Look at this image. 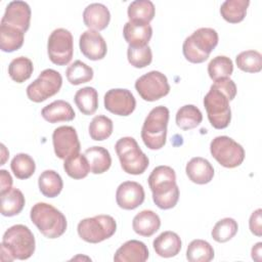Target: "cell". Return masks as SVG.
I'll list each match as a JSON object with an SVG mask.
<instances>
[{
    "instance_id": "1",
    "label": "cell",
    "mask_w": 262,
    "mask_h": 262,
    "mask_svg": "<svg viewBox=\"0 0 262 262\" xmlns=\"http://www.w3.org/2000/svg\"><path fill=\"white\" fill-rule=\"evenodd\" d=\"M236 95V85L230 78L215 81L204 97L208 120L215 129L228 127L231 121L229 101Z\"/></svg>"
},
{
    "instance_id": "2",
    "label": "cell",
    "mask_w": 262,
    "mask_h": 262,
    "mask_svg": "<svg viewBox=\"0 0 262 262\" xmlns=\"http://www.w3.org/2000/svg\"><path fill=\"white\" fill-rule=\"evenodd\" d=\"M147 180L157 207L169 210L176 206L179 200V188L174 169L165 165L158 166L151 171Z\"/></svg>"
},
{
    "instance_id": "3",
    "label": "cell",
    "mask_w": 262,
    "mask_h": 262,
    "mask_svg": "<svg viewBox=\"0 0 262 262\" xmlns=\"http://www.w3.org/2000/svg\"><path fill=\"white\" fill-rule=\"evenodd\" d=\"M36 242L31 229L24 224L9 227L3 234L1 243V260H27L35 252Z\"/></svg>"
},
{
    "instance_id": "4",
    "label": "cell",
    "mask_w": 262,
    "mask_h": 262,
    "mask_svg": "<svg viewBox=\"0 0 262 262\" xmlns=\"http://www.w3.org/2000/svg\"><path fill=\"white\" fill-rule=\"evenodd\" d=\"M30 218L38 230L47 238L61 236L68 227L66 216L47 203L35 204L31 209Z\"/></svg>"
},
{
    "instance_id": "5",
    "label": "cell",
    "mask_w": 262,
    "mask_h": 262,
    "mask_svg": "<svg viewBox=\"0 0 262 262\" xmlns=\"http://www.w3.org/2000/svg\"><path fill=\"white\" fill-rule=\"evenodd\" d=\"M218 33L212 28H200L186 37L182 52L186 60L192 63H202L208 59L210 53L218 44Z\"/></svg>"
},
{
    "instance_id": "6",
    "label": "cell",
    "mask_w": 262,
    "mask_h": 262,
    "mask_svg": "<svg viewBox=\"0 0 262 262\" xmlns=\"http://www.w3.org/2000/svg\"><path fill=\"white\" fill-rule=\"evenodd\" d=\"M169 116L170 112L164 105L154 107L146 116L141 128V138L149 149H161L166 144Z\"/></svg>"
},
{
    "instance_id": "7",
    "label": "cell",
    "mask_w": 262,
    "mask_h": 262,
    "mask_svg": "<svg viewBox=\"0 0 262 262\" xmlns=\"http://www.w3.org/2000/svg\"><path fill=\"white\" fill-rule=\"evenodd\" d=\"M115 149L124 172L131 175H139L147 169L149 160L133 137L120 138L115 144Z\"/></svg>"
},
{
    "instance_id": "8",
    "label": "cell",
    "mask_w": 262,
    "mask_h": 262,
    "mask_svg": "<svg viewBox=\"0 0 262 262\" xmlns=\"http://www.w3.org/2000/svg\"><path fill=\"white\" fill-rule=\"evenodd\" d=\"M117 230V222L110 215H96L81 220L77 231L79 236L90 244H98L112 237Z\"/></svg>"
},
{
    "instance_id": "9",
    "label": "cell",
    "mask_w": 262,
    "mask_h": 262,
    "mask_svg": "<svg viewBox=\"0 0 262 262\" xmlns=\"http://www.w3.org/2000/svg\"><path fill=\"white\" fill-rule=\"evenodd\" d=\"M212 157L225 168L238 167L245 160V149L232 138L222 135L215 137L210 143Z\"/></svg>"
},
{
    "instance_id": "10",
    "label": "cell",
    "mask_w": 262,
    "mask_h": 262,
    "mask_svg": "<svg viewBox=\"0 0 262 262\" xmlns=\"http://www.w3.org/2000/svg\"><path fill=\"white\" fill-rule=\"evenodd\" d=\"M61 85V75L53 69H46L27 87V96L34 102H42L58 93Z\"/></svg>"
},
{
    "instance_id": "11",
    "label": "cell",
    "mask_w": 262,
    "mask_h": 262,
    "mask_svg": "<svg viewBox=\"0 0 262 262\" xmlns=\"http://www.w3.org/2000/svg\"><path fill=\"white\" fill-rule=\"evenodd\" d=\"M48 57L54 64H68L74 54V41L72 33L63 28L52 31L47 42Z\"/></svg>"
},
{
    "instance_id": "12",
    "label": "cell",
    "mask_w": 262,
    "mask_h": 262,
    "mask_svg": "<svg viewBox=\"0 0 262 262\" xmlns=\"http://www.w3.org/2000/svg\"><path fill=\"white\" fill-rule=\"evenodd\" d=\"M135 89L145 101H156L170 92L167 77L159 71H150L135 81Z\"/></svg>"
},
{
    "instance_id": "13",
    "label": "cell",
    "mask_w": 262,
    "mask_h": 262,
    "mask_svg": "<svg viewBox=\"0 0 262 262\" xmlns=\"http://www.w3.org/2000/svg\"><path fill=\"white\" fill-rule=\"evenodd\" d=\"M52 143L56 157L61 160L78 155L81 148L77 131L72 126H60L54 129Z\"/></svg>"
},
{
    "instance_id": "14",
    "label": "cell",
    "mask_w": 262,
    "mask_h": 262,
    "mask_svg": "<svg viewBox=\"0 0 262 262\" xmlns=\"http://www.w3.org/2000/svg\"><path fill=\"white\" fill-rule=\"evenodd\" d=\"M104 107L117 116L127 117L136 107V100L130 90L124 88L110 89L103 97Z\"/></svg>"
},
{
    "instance_id": "15",
    "label": "cell",
    "mask_w": 262,
    "mask_h": 262,
    "mask_svg": "<svg viewBox=\"0 0 262 262\" xmlns=\"http://www.w3.org/2000/svg\"><path fill=\"white\" fill-rule=\"evenodd\" d=\"M31 14L30 5L27 2L20 0L11 1L5 8L0 25H6L26 33L30 28Z\"/></svg>"
},
{
    "instance_id": "16",
    "label": "cell",
    "mask_w": 262,
    "mask_h": 262,
    "mask_svg": "<svg viewBox=\"0 0 262 262\" xmlns=\"http://www.w3.org/2000/svg\"><path fill=\"white\" fill-rule=\"evenodd\" d=\"M145 198L143 186L135 181L122 182L116 191L117 205L124 210H134L139 207Z\"/></svg>"
},
{
    "instance_id": "17",
    "label": "cell",
    "mask_w": 262,
    "mask_h": 262,
    "mask_svg": "<svg viewBox=\"0 0 262 262\" xmlns=\"http://www.w3.org/2000/svg\"><path fill=\"white\" fill-rule=\"evenodd\" d=\"M79 47L82 54L90 60L102 59L107 52L106 42L94 30H87L82 33L79 39Z\"/></svg>"
},
{
    "instance_id": "18",
    "label": "cell",
    "mask_w": 262,
    "mask_h": 262,
    "mask_svg": "<svg viewBox=\"0 0 262 262\" xmlns=\"http://www.w3.org/2000/svg\"><path fill=\"white\" fill-rule=\"evenodd\" d=\"M148 249L144 243L130 239L124 243L115 253L116 262H144L148 259Z\"/></svg>"
},
{
    "instance_id": "19",
    "label": "cell",
    "mask_w": 262,
    "mask_h": 262,
    "mask_svg": "<svg viewBox=\"0 0 262 262\" xmlns=\"http://www.w3.org/2000/svg\"><path fill=\"white\" fill-rule=\"evenodd\" d=\"M123 36L129 46H146L152 36V29L147 23L129 20L124 25Z\"/></svg>"
},
{
    "instance_id": "20",
    "label": "cell",
    "mask_w": 262,
    "mask_h": 262,
    "mask_svg": "<svg viewBox=\"0 0 262 262\" xmlns=\"http://www.w3.org/2000/svg\"><path fill=\"white\" fill-rule=\"evenodd\" d=\"M111 20L108 8L102 3H91L83 11V21L89 30H104Z\"/></svg>"
},
{
    "instance_id": "21",
    "label": "cell",
    "mask_w": 262,
    "mask_h": 262,
    "mask_svg": "<svg viewBox=\"0 0 262 262\" xmlns=\"http://www.w3.org/2000/svg\"><path fill=\"white\" fill-rule=\"evenodd\" d=\"M185 172L188 179L196 184H207L214 177V168L211 163L202 157H194L186 164Z\"/></svg>"
},
{
    "instance_id": "22",
    "label": "cell",
    "mask_w": 262,
    "mask_h": 262,
    "mask_svg": "<svg viewBox=\"0 0 262 262\" xmlns=\"http://www.w3.org/2000/svg\"><path fill=\"white\" fill-rule=\"evenodd\" d=\"M156 254L163 258H171L179 254L181 250V238L174 231H164L159 234L152 243Z\"/></svg>"
},
{
    "instance_id": "23",
    "label": "cell",
    "mask_w": 262,
    "mask_h": 262,
    "mask_svg": "<svg viewBox=\"0 0 262 262\" xmlns=\"http://www.w3.org/2000/svg\"><path fill=\"white\" fill-rule=\"evenodd\" d=\"M43 119L51 124L59 122H69L75 119L76 114L72 105L62 99L54 100L44 106L41 111Z\"/></svg>"
},
{
    "instance_id": "24",
    "label": "cell",
    "mask_w": 262,
    "mask_h": 262,
    "mask_svg": "<svg viewBox=\"0 0 262 262\" xmlns=\"http://www.w3.org/2000/svg\"><path fill=\"white\" fill-rule=\"evenodd\" d=\"M161 226V219L157 213L151 210H143L137 213L132 221L133 230L145 237L155 234Z\"/></svg>"
},
{
    "instance_id": "25",
    "label": "cell",
    "mask_w": 262,
    "mask_h": 262,
    "mask_svg": "<svg viewBox=\"0 0 262 262\" xmlns=\"http://www.w3.org/2000/svg\"><path fill=\"white\" fill-rule=\"evenodd\" d=\"M88 161L90 172L93 174H102L106 172L112 165L110 151L102 146H91L84 151Z\"/></svg>"
},
{
    "instance_id": "26",
    "label": "cell",
    "mask_w": 262,
    "mask_h": 262,
    "mask_svg": "<svg viewBox=\"0 0 262 262\" xmlns=\"http://www.w3.org/2000/svg\"><path fill=\"white\" fill-rule=\"evenodd\" d=\"M1 196V214L5 217H12L19 214L26 204L23 192L14 187L0 193Z\"/></svg>"
},
{
    "instance_id": "27",
    "label": "cell",
    "mask_w": 262,
    "mask_h": 262,
    "mask_svg": "<svg viewBox=\"0 0 262 262\" xmlns=\"http://www.w3.org/2000/svg\"><path fill=\"white\" fill-rule=\"evenodd\" d=\"M38 186L44 196L55 198L61 192L63 182L60 175L54 170H45L38 178Z\"/></svg>"
},
{
    "instance_id": "28",
    "label": "cell",
    "mask_w": 262,
    "mask_h": 262,
    "mask_svg": "<svg viewBox=\"0 0 262 262\" xmlns=\"http://www.w3.org/2000/svg\"><path fill=\"white\" fill-rule=\"evenodd\" d=\"M74 101L82 114L90 116L98 107V93L93 87H83L76 92Z\"/></svg>"
},
{
    "instance_id": "29",
    "label": "cell",
    "mask_w": 262,
    "mask_h": 262,
    "mask_svg": "<svg viewBox=\"0 0 262 262\" xmlns=\"http://www.w3.org/2000/svg\"><path fill=\"white\" fill-rule=\"evenodd\" d=\"M25 40V33L18 29L0 25V48L4 52H13L19 49Z\"/></svg>"
},
{
    "instance_id": "30",
    "label": "cell",
    "mask_w": 262,
    "mask_h": 262,
    "mask_svg": "<svg viewBox=\"0 0 262 262\" xmlns=\"http://www.w3.org/2000/svg\"><path fill=\"white\" fill-rule=\"evenodd\" d=\"M249 4V0H226L220 6V14L228 23H241L247 14Z\"/></svg>"
},
{
    "instance_id": "31",
    "label": "cell",
    "mask_w": 262,
    "mask_h": 262,
    "mask_svg": "<svg viewBox=\"0 0 262 262\" xmlns=\"http://www.w3.org/2000/svg\"><path fill=\"white\" fill-rule=\"evenodd\" d=\"M156 13L155 5L149 0H135L128 6L127 14L130 21L147 23L152 20Z\"/></svg>"
},
{
    "instance_id": "32",
    "label": "cell",
    "mask_w": 262,
    "mask_h": 262,
    "mask_svg": "<svg viewBox=\"0 0 262 262\" xmlns=\"http://www.w3.org/2000/svg\"><path fill=\"white\" fill-rule=\"evenodd\" d=\"M176 124L182 130H190L198 127L203 121V115L193 104H185L176 113Z\"/></svg>"
},
{
    "instance_id": "33",
    "label": "cell",
    "mask_w": 262,
    "mask_h": 262,
    "mask_svg": "<svg viewBox=\"0 0 262 262\" xmlns=\"http://www.w3.org/2000/svg\"><path fill=\"white\" fill-rule=\"evenodd\" d=\"M214 255V249L207 241L193 239L187 246L186 259L189 262H209Z\"/></svg>"
},
{
    "instance_id": "34",
    "label": "cell",
    "mask_w": 262,
    "mask_h": 262,
    "mask_svg": "<svg viewBox=\"0 0 262 262\" xmlns=\"http://www.w3.org/2000/svg\"><path fill=\"white\" fill-rule=\"evenodd\" d=\"M34 71L33 62L26 56L13 58L8 66V75L16 83H24L31 78Z\"/></svg>"
},
{
    "instance_id": "35",
    "label": "cell",
    "mask_w": 262,
    "mask_h": 262,
    "mask_svg": "<svg viewBox=\"0 0 262 262\" xmlns=\"http://www.w3.org/2000/svg\"><path fill=\"white\" fill-rule=\"evenodd\" d=\"M93 69L81 60H75L66 71L68 81L72 85H80L93 79Z\"/></svg>"
},
{
    "instance_id": "36",
    "label": "cell",
    "mask_w": 262,
    "mask_h": 262,
    "mask_svg": "<svg viewBox=\"0 0 262 262\" xmlns=\"http://www.w3.org/2000/svg\"><path fill=\"white\" fill-rule=\"evenodd\" d=\"M113 121L103 115L95 116L89 124L88 131L91 139L102 141L107 139L113 133Z\"/></svg>"
},
{
    "instance_id": "37",
    "label": "cell",
    "mask_w": 262,
    "mask_h": 262,
    "mask_svg": "<svg viewBox=\"0 0 262 262\" xmlns=\"http://www.w3.org/2000/svg\"><path fill=\"white\" fill-rule=\"evenodd\" d=\"M10 168L16 178L28 179L35 173L36 164L31 156L20 152L11 160Z\"/></svg>"
},
{
    "instance_id": "38",
    "label": "cell",
    "mask_w": 262,
    "mask_h": 262,
    "mask_svg": "<svg viewBox=\"0 0 262 262\" xmlns=\"http://www.w3.org/2000/svg\"><path fill=\"white\" fill-rule=\"evenodd\" d=\"M63 169L73 179H83L90 172V167L84 154H78L64 160Z\"/></svg>"
},
{
    "instance_id": "39",
    "label": "cell",
    "mask_w": 262,
    "mask_h": 262,
    "mask_svg": "<svg viewBox=\"0 0 262 262\" xmlns=\"http://www.w3.org/2000/svg\"><path fill=\"white\" fill-rule=\"evenodd\" d=\"M233 72L232 60L225 55H218L211 59L208 64L209 77L215 82L220 79L229 78Z\"/></svg>"
},
{
    "instance_id": "40",
    "label": "cell",
    "mask_w": 262,
    "mask_h": 262,
    "mask_svg": "<svg viewBox=\"0 0 262 262\" xmlns=\"http://www.w3.org/2000/svg\"><path fill=\"white\" fill-rule=\"evenodd\" d=\"M238 224L233 218H223L219 220L213 227L211 235L217 243H226L230 241L237 232Z\"/></svg>"
},
{
    "instance_id": "41",
    "label": "cell",
    "mask_w": 262,
    "mask_h": 262,
    "mask_svg": "<svg viewBox=\"0 0 262 262\" xmlns=\"http://www.w3.org/2000/svg\"><path fill=\"white\" fill-rule=\"evenodd\" d=\"M236 66L246 73H259L262 70V55L257 50H246L235 57Z\"/></svg>"
},
{
    "instance_id": "42",
    "label": "cell",
    "mask_w": 262,
    "mask_h": 262,
    "mask_svg": "<svg viewBox=\"0 0 262 262\" xmlns=\"http://www.w3.org/2000/svg\"><path fill=\"white\" fill-rule=\"evenodd\" d=\"M128 61L137 69H142L150 64L152 60V52L148 45L146 46H128L127 49Z\"/></svg>"
},
{
    "instance_id": "43",
    "label": "cell",
    "mask_w": 262,
    "mask_h": 262,
    "mask_svg": "<svg viewBox=\"0 0 262 262\" xmlns=\"http://www.w3.org/2000/svg\"><path fill=\"white\" fill-rule=\"evenodd\" d=\"M261 213L262 210L261 209H257L256 211H254L249 219V227L251 232L256 235V236H261L262 235V218H261Z\"/></svg>"
},
{
    "instance_id": "44",
    "label": "cell",
    "mask_w": 262,
    "mask_h": 262,
    "mask_svg": "<svg viewBox=\"0 0 262 262\" xmlns=\"http://www.w3.org/2000/svg\"><path fill=\"white\" fill-rule=\"evenodd\" d=\"M0 185H1V189H0V193H3L7 190H9L12 186V177L11 175L4 169L0 170Z\"/></svg>"
},
{
    "instance_id": "45",
    "label": "cell",
    "mask_w": 262,
    "mask_h": 262,
    "mask_svg": "<svg viewBox=\"0 0 262 262\" xmlns=\"http://www.w3.org/2000/svg\"><path fill=\"white\" fill-rule=\"evenodd\" d=\"M261 248H262V243L259 242L257 243L253 248H252V258L253 260L257 261V262H260L261 261Z\"/></svg>"
},
{
    "instance_id": "46",
    "label": "cell",
    "mask_w": 262,
    "mask_h": 262,
    "mask_svg": "<svg viewBox=\"0 0 262 262\" xmlns=\"http://www.w3.org/2000/svg\"><path fill=\"white\" fill-rule=\"evenodd\" d=\"M1 152H2V160H1L0 165H4V163L6 162V159L9 157V152H8V150L6 149V147L3 143L1 144Z\"/></svg>"
}]
</instances>
